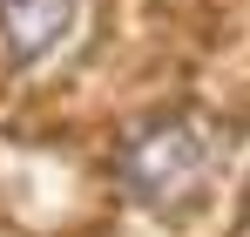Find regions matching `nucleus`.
Returning a JSON list of instances; mask_svg holds the SVG:
<instances>
[{
    "instance_id": "f03ea898",
    "label": "nucleus",
    "mask_w": 250,
    "mask_h": 237,
    "mask_svg": "<svg viewBox=\"0 0 250 237\" xmlns=\"http://www.w3.org/2000/svg\"><path fill=\"white\" fill-rule=\"evenodd\" d=\"M82 0H0V47L14 61H41L75 34Z\"/></svg>"
},
{
    "instance_id": "f257e3e1",
    "label": "nucleus",
    "mask_w": 250,
    "mask_h": 237,
    "mask_svg": "<svg viewBox=\"0 0 250 237\" xmlns=\"http://www.w3.org/2000/svg\"><path fill=\"white\" fill-rule=\"evenodd\" d=\"M209 169H216V142H209V129H196V122H163V129H149L142 142H128L122 183H128L142 203L169 210V203L196 197Z\"/></svg>"
}]
</instances>
